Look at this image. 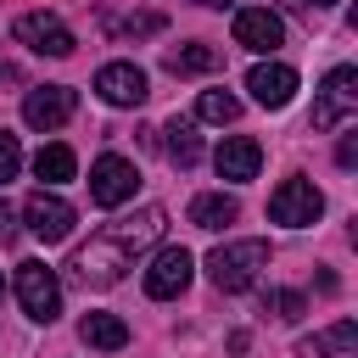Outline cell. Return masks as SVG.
<instances>
[{"instance_id": "cell-8", "label": "cell", "mask_w": 358, "mask_h": 358, "mask_svg": "<svg viewBox=\"0 0 358 358\" xmlns=\"http://www.w3.org/2000/svg\"><path fill=\"white\" fill-rule=\"evenodd\" d=\"M22 224H28V235H34V241L56 246V241H67V235H73V207H67L62 196H50V190H34V196L22 201Z\"/></svg>"}, {"instance_id": "cell-7", "label": "cell", "mask_w": 358, "mask_h": 358, "mask_svg": "<svg viewBox=\"0 0 358 358\" xmlns=\"http://www.w3.org/2000/svg\"><path fill=\"white\" fill-rule=\"evenodd\" d=\"M134 190H140V168H134L129 157H117V151L95 157V168H90V196H95L101 207H123V201H134Z\"/></svg>"}, {"instance_id": "cell-20", "label": "cell", "mask_w": 358, "mask_h": 358, "mask_svg": "<svg viewBox=\"0 0 358 358\" xmlns=\"http://www.w3.org/2000/svg\"><path fill=\"white\" fill-rule=\"evenodd\" d=\"M73 168H78V157L67 145H39V157H34V179H45V185H67Z\"/></svg>"}, {"instance_id": "cell-22", "label": "cell", "mask_w": 358, "mask_h": 358, "mask_svg": "<svg viewBox=\"0 0 358 358\" xmlns=\"http://www.w3.org/2000/svg\"><path fill=\"white\" fill-rule=\"evenodd\" d=\"M17 168H22V145H17V134H6V129H0V185H11V179H17Z\"/></svg>"}, {"instance_id": "cell-26", "label": "cell", "mask_w": 358, "mask_h": 358, "mask_svg": "<svg viewBox=\"0 0 358 358\" xmlns=\"http://www.w3.org/2000/svg\"><path fill=\"white\" fill-rule=\"evenodd\" d=\"M302 11H324V6H336V0H296Z\"/></svg>"}, {"instance_id": "cell-5", "label": "cell", "mask_w": 358, "mask_h": 358, "mask_svg": "<svg viewBox=\"0 0 358 358\" xmlns=\"http://www.w3.org/2000/svg\"><path fill=\"white\" fill-rule=\"evenodd\" d=\"M319 213H324V196L313 179H280V190L268 196V218L285 229H308V224H319Z\"/></svg>"}, {"instance_id": "cell-16", "label": "cell", "mask_w": 358, "mask_h": 358, "mask_svg": "<svg viewBox=\"0 0 358 358\" xmlns=\"http://www.w3.org/2000/svg\"><path fill=\"white\" fill-rule=\"evenodd\" d=\"M162 62H168V73H213V67H224V50H218V45L190 39V45H173Z\"/></svg>"}, {"instance_id": "cell-24", "label": "cell", "mask_w": 358, "mask_h": 358, "mask_svg": "<svg viewBox=\"0 0 358 358\" xmlns=\"http://www.w3.org/2000/svg\"><path fill=\"white\" fill-rule=\"evenodd\" d=\"M336 162H341V168H352V162H358V140H352V134L341 140V151H336Z\"/></svg>"}, {"instance_id": "cell-4", "label": "cell", "mask_w": 358, "mask_h": 358, "mask_svg": "<svg viewBox=\"0 0 358 358\" xmlns=\"http://www.w3.org/2000/svg\"><path fill=\"white\" fill-rule=\"evenodd\" d=\"M352 112H358V67L324 73V84H319V95H313V129L330 134V129H341Z\"/></svg>"}, {"instance_id": "cell-27", "label": "cell", "mask_w": 358, "mask_h": 358, "mask_svg": "<svg viewBox=\"0 0 358 358\" xmlns=\"http://www.w3.org/2000/svg\"><path fill=\"white\" fill-rule=\"evenodd\" d=\"M201 6H235V0H201Z\"/></svg>"}, {"instance_id": "cell-14", "label": "cell", "mask_w": 358, "mask_h": 358, "mask_svg": "<svg viewBox=\"0 0 358 358\" xmlns=\"http://www.w3.org/2000/svg\"><path fill=\"white\" fill-rule=\"evenodd\" d=\"M213 168H218V179L246 185V179H257V168H263V145H257L252 134H229V140L213 151Z\"/></svg>"}, {"instance_id": "cell-12", "label": "cell", "mask_w": 358, "mask_h": 358, "mask_svg": "<svg viewBox=\"0 0 358 358\" xmlns=\"http://www.w3.org/2000/svg\"><path fill=\"white\" fill-rule=\"evenodd\" d=\"M235 45H246V50L268 56V50H280V45H285V22H280L268 6H246V11H235Z\"/></svg>"}, {"instance_id": "cell-3", "label": "cell", "mask_w": 358, "mask_h": 358, "mask_svg": "<svg viewBox=\"0 0 358 358\" xmlns=\"http://www.w3.org/2000/svg\"><path fill=\"white\" fill-rule=\"evenodd\" d=\"M17 302H22V313L34 324H50L62 313V280H56V268H45L39 257L17 263Z\"/></svg>"}, {"instance_id": "cell-25", "label": "cell", "mask_w": 358, "mask_h": 358, "mask_svg": "<svg viewBox=\"0 0 358 358\" xmlns=\"http://www.w3.org/2000/svg\"><path fill=\"white\" fill-rule=\"evenodd\" d=\"M11 235H17V218H11V207L0 201V241H11Z\"/></svg>"}, {"instance_id": "cell-6", "label": "cell", "mask_w": 358, "mask_h": 358, "mask_svg": "<svg viewBox=\"0 0 358 358\" xmlns=\"http://www.w3.org/2000/svg\"><path fill=\"white\" fill-rule=\"evenodd\" d=\"M11 34H17V45H28L34 56H73V28L56 17V11H22L17 22H11Z\"/></svg>"}, {"instance_id": "cell-13", "label": "cell", "mask_w": 358, "mask_h": 358, "mask_svg": "<svg viewBox=\"0 0 358 358\" xmlns=\"http://www.w3.org/2000/svg\"><path fill=\"white\" fill-rule=\"evenodd\" d=\"M95 95H101L106 106H140L151 90H145V73H140L134 62H106V67L95 73Z\"/></svg>"}, {"instance_id": "cell-23", "label": "cell", "mask_w": 358, "mask_h": 358, "mask_svg": "<svg viewBox=\"0 0 358 358\" xmlns=\"http://www.w3.org/2000/svg\"><path fill=\"white\" fill-rule=\"evenodd\" d=\"M268 308H274L280 319H302V296H296V291H274V296H268Z\"/></svg>"}, {"instance_id": "cell-1", "label": "cell", "mask_w": 358, "mask_h": 358, "mask_svg": "<svg viewBox=\"0 0 358 358\" xmlns=\"http://www.w3.org/2000/svg\"><path fill=\"white\" fill-rule=\"evenodd\" d=\"M162 229H168V213H162V207H140V213H129V218H112V224H101L84 246H73L67 274H73L78 285H90V291H106V285H117V280L162 241Z\"/></svg>"}, {"instance_id": "cell-18", "label": "cell", "mask_w": 358, "mask_h": 358, "mask_svg": "<svg viewBox=\"0 0 358 358\" xmlns=\"http://www.w3.org/2000/svg\"><path fill=\"white\" fill-rule=\"evenodd\" d=\"M235 196H224V190H207V196H196L190 201V224L196 229H224V224H235Z\"/></svg>"}, {"instance_id": "cell-19", "label": "cell", "mask_w": 358, "mask_h": 358, "mask_svg": "<svg viewBox=\"0 0 358 358\" xmlns=\"http://www.w3.org/2000/svg\"><path fill=\"white\" fill-rule=\"evenodd\" d=\"M352 347H358V324H352V319H341V324H330L324 336L302 341L296 352H302V358H330V352H352Z\"/></svg>"}, {"instance_id": "cell-15", "label": "cell", "mask_w": 358, "mask_h": 358, "mask_svg": "<svg viewBox=\"0 0 358 358\" xmlns=\"http://www.w3.org/2000/svg\"><path fill=\"white\" fill-rule=\"evenodd\" d=\"M78 336H84L90 347H101V352L129 347V324H123L117 313H84V319H78Z\"/></svg>"}, {"instance_id": "cell-2", "label": "cell", "mask_w": 358, "mask_h": 358, "mask_svg": "<svg viewBox=\"0 0 358 358\" xmlns=\"http://www.w3.org/2000/svg\"><path fill=\"white\" fill-rule=\"evenodd\" d=\"M263 268H268V241H229L207 257V280L218 291H246V285H257Z\"/></svg>"}, {"instance_id": "cell-21", "label": "cell", "mask_w": 358, "mask_h": 358, "mask_svg": "<svg viewBox=\"0 0 358 358\" xmlns=\"http://www.w3.org/2000/svg\"><path fill=\"white\" fill-rule=\"evenodd\" d=\"M196 117H207V123H235V117H241V95H229V90H201Z\"/></svg>"}, {"instance_id": "cell-11", "label": "cell", "mask_w": 358, "mask_h": 358, "mask_svg": "<svg viewBox=\"0 0 358 358\" xmlns=\"http://www.w3.org/2000/svg\"><path fill=\"white\" fill-rule=\"evenodd\" d=\"M246 90H252L257 106L280 112V106L296 101V67H285V62H257V67L246 73Z\"/></svg>"}, {"instance_id": "cell-17", "label": "cell", "mask_w": 358, "mask_h": 358, "mask_svg": "<svg viewBox=\"0 0 358 358\" xmlns=\"http://www.w3.org/2000/svg\"><path fill=\"white\" fill-rule=\"evenodd\" d=\"M162 134H168V140H162L168 162H179V168H196V157H201V134H196V117H173Z\"/></svg>"}, {"instance_id": "cell-9", "label": "cell", "mask_w": 358, "mask_h": 358, "mask_svg": "<svg viewBox=\"0 0 358 358\" xmlns=\"http://www.w3.org/2000/svg\"><path fill=\"white\" fill-rule=\"evenodd\" d=\"M73 106H78V95L67 84H39V90L22 95V123L39 129V134H50V129H62L73 117Z\"/></svg>"}, {"instance_id": "cell-28", "label": "cell", "mask_w": 358, "mask_h": 358, "mask_svg": "<svg viewBox=\"0 0 358 358\" xmlns=\"http://www.w3.org/2000/svg\"><path fill=\"white\" fill-rule=\"evenodd\" d=\"M0 296H6V274H0Z\"/></svg>"}, {"instance_id": "cell-10", "label": "cell", "mask_w": 358, "mask_h": 358, "mask_svg": "<svg viewBox=\"0 0 358 358\" xmlns=\"http://www.w3.org/2000/svg\"><path fill=\"white\" fill-rule=\"evenodd\" d=\"M190 274H196V257H190L185 246H162V252L151 257V268H145V296L168 302V296H179V291L190 285Z\"/></svg>"}]
</instances>
